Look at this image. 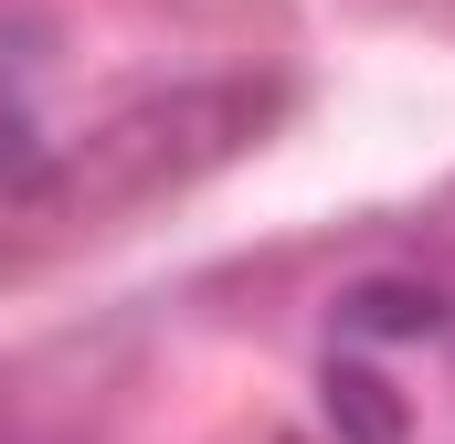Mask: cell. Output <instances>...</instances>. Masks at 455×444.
I'll return each mask as SVG.
<instances>
[{"label":"cell","mask_w":455,"mask_h":444,"mask_svg":"<svg viewBox=\"0 0 455 444\" xmlns=\"http://www.w3.org/2000/svg\"><path fill=\"white\" fill-rule=\"evenodd\" d=\"M455 381V254L371 265L329 297V402L360 444H403V381Z\"/></svg>","instance_id":"obj_1"}]
</instances>
